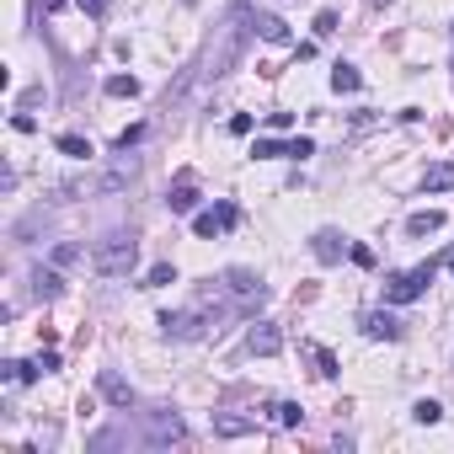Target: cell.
Segmentation results:
<instances>
[{
    "mask_svg": "<svg viewBox=\"0 0 454 454\" xmlns=\"http://www.w3.org/2000/svg\"><path fill=\"white\" fill-rule=\"evenodd\" d=\"M251 32H257V27H251V6H235V11H230V21L219 27V43L208 48V59H204V75H208V81H219V75H230V70L241 64Z\"/></svg>",
    "mask_w": 454,
    "mask_h": 454,
    "instance_id": "6da1fadb",
    "label": "cell"
},
{
    "mask_svg": "<svg viewBox=\"0 0 454 454\" xmlns=\"http://www.w3.org/2000/svg\"><path fill=\"white\" fill-rule=\"evenodd\" d=\"M91 268L102 273V278H124V273L139 268V241L134 235H107L102 246L91 251Z\"/></svg>",
    "mask_w": 454,
    "mask_h": 454,
    "instance_id": "7a4b0ae2",
    "label": "cell"
},
{
    "mask_svg": "<svg viewBox=\"0 0 454 454\" xmlns=\"http://www.w3.org/2000/svg\"><path fill=\"white\" fill-rule=\"evenodd\" d=\"M433 278H438V262H417L412 273L391 278V289H385V305H412V299H422Z\"/></svg>",
    "mask_w": 454,
    "mask_h": 454,
    "instance_id": "3957f363",
    "label": "cell"
},
{
    "mask_svg": "<svg viewBox=\"0 0 454 454\" xmlns=\"http://www.w3.org/2000/svg\"><path fill=\"white\" fill-rule=\"evenodd\" d=\"M134 177H139V155H128V150H118V161L107 166V171H102V177H97L91 187H97V193H118V187H128Z\"/></svg>",
    "mask_w": 454,
    "mask_h": 454,
    "instance_id": "277c9868",
    "label": "cell"
},
{
    "mask_svg": "<svg viewBox=\"0 0 454 454\" xmlns=\"http://www.w3.org/2000/svg\"><path fill=\"white\" fill-rule=\"evenodd\" d=\"M235 219H241V214H235V204H214V208H204V214L193 219V235H198V241H214V235H219V230H230Z\"/></svg>",
    "mask_w": 454,
    "mask_h": 454,
    "instance_id": "5b68a950",
    "label": "cell"
},
{
    "mask_svg": "<svg viewBox=\"0 0 454 454\" xmlns=\"http://www.w3.org/2000/svg\"><path fill=\"white\" fill-rule=\"evenodd\" d=\"M161 331L177 337V342H193V337H204V315H198V310H166Z\"/></svg>",
    "mask_w": 454,
    "mask_h": 454,
    "instance_id": "8992f818",
    "label": "cell"
},
{
    "mask_svg": "<svg viewBox=\"0 0 454 454\" xmlns=\"http://www.w3.org/2000/svg\"><path fill=\"white\" fill-rule=\"evenodd\" d=\"M225 289L235 294V299H246V305H262V299H268L262 278H257L251 268H230V273H225Z\"/></svg>",
    "mask_w": 454,
    "mask_h": 454,
    "instance_id": "52a82bcc",
    "label": "cell"
},
{
    "mask_svg": "<svg viewBox=\"0 0 454 454\" xmlns=\"http://www.w3.org/2000/svg\"><path fill=\"white\" fill-rule=\"evenodd\" d=\"M97 391H102V401H112L118 412H128V406H134V385H128L124 374H112V369L97 374Z\"/></svg>",
    "mask_w": 454,
    "mask_h": 454,
    "instance_id": "ba28073f",
    "label": "cell"
},
{
    "mask_svg": "<svg viewBox=\"0 0 454 454\" xmlns=\"http://www.w3.org/2000/svg\"><path fill=\"white\" fill-rule=\"evenodd\" d=\"M187 428H182V417H171V412H155L150 417V428H145V444H182Z\"/></svg>",
    "mask_w": 454,
    "mask_h": 454,
    "instance_id": "9c48e42d",
    "label": "cell"
},
{
    "mask_svg": "<svg viewBox=\"0 0 454 454\" xmlns=\"http://www.w3.org/2000/svg\"><path fill=\"white\" fill-rule=\"evenodd\" d=\"M358 326H364V337H374V342H395V337H401V321H395L391 310H369Z\"/></svg>",
    "mask_w": 454,
    "mask_h": 454,
    "instance_id": "30bf717a",
    "label": "cell"
},
{
    "mask_svg": "<svg viewBox=\"0 0 454 454\" xmlns=\"http://www.w3.org/2000/svg\"><path fill=\"white\" fill-rule=\"evenodd\" d=\"M246 348L257 353V358H273V353L284 348V331H278V326H268V321H257V326L246 331Z\"/></svg>",
    "mask_w": 454,
    "mask_h": 454,
    "instance_id": "8fae6325",
    "label": "cell"
},
{
    "mask_svg": "<svg viewBox=\"0 0 454 454\" xmlns=\"http://www.w3.org/2000/svg\"><path fill=\"white\" fill-rule=\"evenodd\" d=\"M310 251H315V262H342V251H348V241H342V235H337V230H315V235H310Z\"/></svg>",
    "mask_w": 454,
    "mask_h": 454,
    "instance_id": "7c38bea8",
    "label": "cell"
},
{
    "mask_svg": "<svg viewBox=\"0 0 454 454\" xmlns=\"http://www.w3.org/2000/svg\"><path fill=\"white\" fill-rule=\"evenodd\" d=\"M251 27L262 43H289V21L284 17H268V11H251Z\"/></svg>",
    "mask_w": 454,
    "mask_h": 454,
    "instance_id": "4fadbf2b",
    "label": "cell"
},
{
    "mask_svg": "<svg viewBox=\"0 0 454 454\" xmlns=\"http://www.w3.org/2000/svg\"><path fill=\"white\" fill-rule=\"evenodd\" d=\"M422 193H454V161L428 166V177H422Z\"/></svg>",
    "mask_w": 454,
    "mask_h": 454,
    "instance_id": "5bb4252c",
    "label": "cell"
},
{
    "mask_svg": "<svg viewBox=\"0 0 454 454\" xmlns=\"http://www.w3.org/2000/svg\"><path fill=\"white\" fill-rule=\"evenodd\" d=\"M433 230H444V208H417L406 219V235H433Z\"/></svg>",
    "mask_w": 454,
    "mask_h": 454,
    "instance_id": "9a60e30c",
    "label": "cell"
},
{
    "mask_svg": "<svg viewBox=\"0 0 454 454\" xmlns=\"http://www.w3.org/2000/svg\"><path fill=\"white\" fill-rule=\"evenodd\" d=\"M32 294H38V299H59V294H64V278L54 268H38V273H32Z\"/></svg>",
    "mask_w": 454,
    "mask_h": 454,
    "instance_id": "2e32d148",
    "label": "cell"
},
{
    "mask_svg": "<svg viewBox=\"0 0 454 454\" xmlns=\"http://www.w3.org/2000/svg\"><path fill=\"white\" fill-rule=\"evenodd\" d=\"M166 204H171V214H193V208H198V187L182 177V182L171 187V198H166Z\"/></svg>",
    "mask_w": 454,
    "mask_h": 454,
    "instance_id": "e0dca14e",
    "label": "cell"
},
{
    "mask_svg": "<svg viewBox=\"0 0 454 454\" xmlns=\"http://www.w3.org/2000/svg\"><path fill=\"white\" fill-rule=\"evenodd\" d=\"M54 145H59L64 155H70V161H91V155H97V150H91V139H86V134H59V139H54Z\"/></svg>",
    "mask_w": 454,
    "mask_h": 454,
    "instance_id": "ac0fdd59",
    "label": "cell"
},
{
    "mask_svg": "<svg viewBox=\"0 0 454 454\" xmlns=\"http://www.w3.org/2000/svg\"><path fill=\"white\" fill-rule=\"evenodd\" d=\"M268 417L278 422V428H299V422H305V412H299V401H273V406H268Z\"/></svg>",
    "mask_w": 454,
    "mask_h": 454,
    "instance_id": "d6986e66",
    "label": "cell"
},
{
    "mask_svg": "<svg viewBox=\"0 0 454 454\" xmlns=\"http://www.w3.org/2000/svg\"><path fill=\"white\" fill-rule=\"evenodd\" d=\"M358 70H353V64H337V70H331V91H358Z\"/></svg>",
    "mask_w": 454,
    "mask_h": 454,
    "instance_id": "ffe728a7",
    "label": "cell"
},
{
    "mask_svg": "<svg viewBox=\"0 0 454 454\" xmlns=\"http://www.w3.org/2000/svg\"><path fill=\"white\" fill-rule=\"evenodd\" d=\"M102 91L107 97H139V81H134V75H107Z\"/></svg>",
    "mask_w": 454,
    "mask_h": 454,
    "instance_id": "44dd1931",
    "label": "cell"
},
{
    "mask_svg": "<svg viewBox=\"0 0 454 454\" xmlns=\"http://www.w3.org/2000/svg\"><path fill=\"white\" fill-rule=\"evenodd\" d=\"M310 358H315V374H321V379H337V358H331V353L326 348H315V342H310Z\"/></svg>",
    "mask_w": 454,
    "mask_h": 454,
    "instance_id": "7402d4cb",
    "label": "cell"
},
{
    "mask_svg": "<svg viewBox=\"0 0 454 454\" xmlns=\"http://www.w3.org/2000/svg\"><path fill=\"white\" fill-rule=\"evenodd\" d=\"M214 433L219 438H241V433H251V422H241V417H214Z\"/></svg>",
    "mask_w": 454,
    "mask_h": 454,
    "instance_id": "603a6c76",
    "label": "cell"
},
{
    "mask_svg": "<svg viewBox=\"0 0 454 454\" xmlns=\"http://www.w3.org/2000/svg\"><path fill=\"white\" fill-rule=\"evenodd\" d=\"M70 262H86V251L75 246V241H59V246H54V268H70Z\"/></svg>",
    "mask_w": 454,
    "mask_h": 454,
    "instance_id": "cb8c5ba5",
    "label": "cell"
},
{
    "mask_svg": "<svg viewBox=\"0 0 454 454\" xmlns=\"http://www.w3.org/2000/svg\"><path fill=\"white\" fill-rule=\"evenodd\" d=\"M166 284H177V268H171V262H155L150 278H145V289H166Z\"/></svg>",
    "mask_w": 454,
    "mask_h": 454,
    "instance_id": "d4e9b609",
    "label": "cell"
},
{
    "mask_svg": "<svg viewBox=\"0 0 454 454\" xmlns=\"http://www.w3.org/2000/svg\"><path fill=\"white\" fill-rule=\"evenodd\" d=\"M251 155H257V161H278V155H289V145H278V139H257Z\"/></svg>",
    "mask_w": 454,
    "mask_h": 454,
    "instance_id": "484cf974",
    "label": "cell"
},
{
    "mask_svg": "<svg viewBox=\"0 0 454 454\" xmlns=\"http://www.w3.org/2000/svg\"><path fill=\"white\" fill-rule=\"evenodd\" d=\"M412 417L422 422V428H433L438 417H444V406H438V401H417V406H412Z\"/></svg>",
    "mask_w": 454,
    "mask_h": 454,
    "instance_id": "4316f807",
    "label": "cell"
},
{
    "mask_svg": "<svg viewBox=\"0 0 454 454\" xmlns=\"http://www.w3.org/2000/svg\"><path fill=\"white\" fill-rule=\"evenodd\" d=\"M310 155H315V139H305V134L289 139V161H310Z\"/></svg>",
    "mask_w": 454,
    "mask_h": 454,
    "instance_id": "83f0119b",
    "label": "cell"
},
{
    "mask_svg": "<svg viewBox=\"0 0 454 454\" xmlns=\"http://www.w3.org/2000/svg\"><path fill=\"white\" fill-rule=\"evenodd\" d=\"M337 32V11H315V38H331Z\"/></svg>",
    "mask_w": 454,
    "mask_h": 454,
    "instance_id": "f1b7e54d",
    "label": "cell"
},
{
    "mask_svg": "<svg viewBox=\"0 0 454 454\" xmlns=\"http://www.w3.org/2000/svg\"><path fill=\"white\" fill-rule=\"evenodd\" d=\"M139 139H145V124H134V128H124V134H118V150H128V145H139Z\"/></svg>",
    "mask_w": 454,
    "mask_h": 454,
    "instance_id": "f546056e",
    "label": "cell"
},
{
    "mask_svg": "<svg viewBox=\"0 0 454 454\" xmlns=\"http://www.w3.org/2000/svg\"><path fill=\"white\" fill-rule=\"evenodd\" d=\"M11 128H17V134H38V118H32V112H17V118H11Z\"/></svg>",
    "mask_w": 454,
    "mask_h": 454,
    "instance_id": "4dcf8cb0",
    "label": "cell"
},
{
    "mask_svg": "<svg viewBox=\"0 0 454 454\" xmlns=\"http://www.w3.org/2000/svg\"><path fill=\"white\" fill-rule=\"evenodd\" d=\"M251 128H257V118H251V112H235V118H230V134H251Z\"/></svg>",
    "mask_w": 454,
    "mask_h": 454,
    "instance_id": "1f68e13d",
    "label": "cell"
},
{
    "mask_svg": "<svg viewBox=\"0 0 454 454\" xmlns=\"http://www.w3.org/2000/svg\"><path fill=\"white\" fill-rule=\"evenodd\" d=\"M268 128H273V134H284V128H294V112H268Z\"/></svg>",
    "mask_w": 454,
    "mask_h": 454,
    "instance_id": "d6a6232c",
    "label": "cell"
},
{
    "mask_svg": "<svg viewBox=\"0 0 454 454\" xmlns=\"http://www.w3.org/2000/svg\"><path fill=\"white\" fill-rule=\"evenodd\" d=\"M348 257L358 262V268H374V251L369 246H348Z\"/></svg>",
    "mask_w": 454,
    "mask_h": 454,
    "instance_id": "836d02e7",
    "label": "cell"
},
{
    "mask_svg": "<svg viewBox=\"0 0 454 454\" xmlns=\"http://www.w3.org/2000/svg\"><path fill=\"white\" fill-rule=\"evenodd\" d=\"M81 11H86V17H102V11H107V0H81Z\"/></svg>",
    "mask_w": 454,
    "mask_h": 454,
    "instance_id": "e575fe53",
    "label": "cell"
},
{
    "mask_svg": "<svg viewBox=\"0 0 454 454\" xmlns=\"http://www.w3.org/2000/svg\"><path fill=\"white\" fill-rule=\"evenodd\" d=\"M444 268H449V273H454V246H449V251H444Z\"/></svg>",
    "mask_w": 454,
    "mask_h": 454,
    "instance_id": "d590c367",
    "label": "cell"
},
{
    "mask_svg": "<svg viewBox=\"0 0 454 454\" xmlns=\"http://www.w3.org/2000/svg\"><path fill=\"white\" fill-rule=\"evenodd\" d=\"M59 6H70V0H48V11H59Z\"/></svg>",
    "mask_w": 454,
    "mask_h": 454,
    "instance_id": "8d00e7d4",
    "label": "cell"
}]
</instances>
